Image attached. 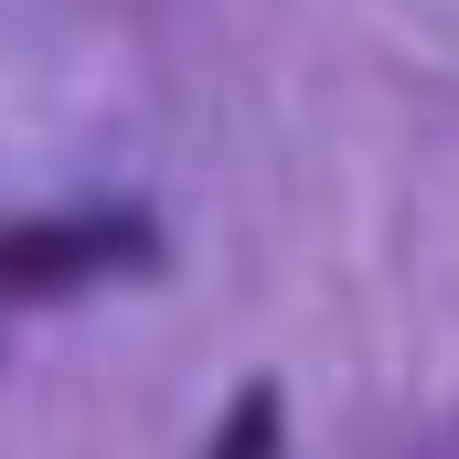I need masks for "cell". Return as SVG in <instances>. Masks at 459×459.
Here are the masks:
<instances>
[{"mask_svg": "<svg viewBox=\"0 0 459 459\" xmlns=\"http://www.w3.org/2000/svg\"><path fill=\"white\" fill-rule=\"evenodd\" d=\"M214 459H278V395L267 385H246L225 406V428H214Z\"/></svg>", "mask_w": 459, "mask_h": 459, "instance_id": "cell-2", "label": "cell"}, {"mask_svg": "<svg viewBox=\"0 0 459 459\" xmlns=\"http://www.w3.org/2000/svg\"><path fill=\"white\" fill-rule=\"evenodd\" d=\"M150 267V225L139 214H32L0 225V299H65L86 278Z\"/></svg>", "mask_w": 459, "mask_h": 459, "instance_id": "cell-1", "label": "cell"}]
</instances>
